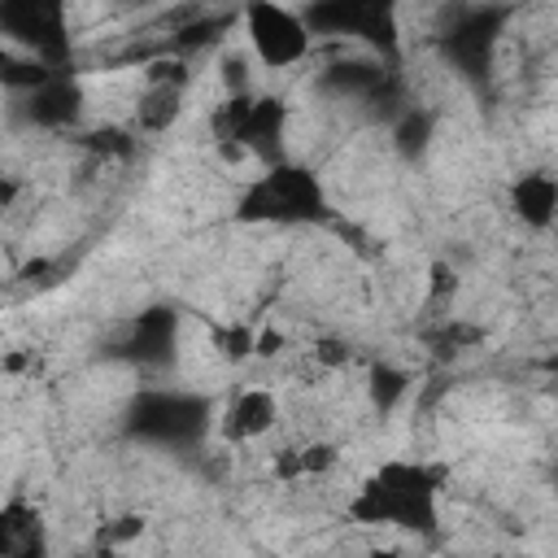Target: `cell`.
Returning <instances> with one entry per match:
<instances>
[{"label": "cell", "instance_id": "27", "mask_svg": "<svg viewBox=\"0 0 558 558\" xmlns=\"http://www.w3.org/2000/svg\"><path fill=\"white\" fill-rule=\"evenodd\" d=\"M109 4H118V9H135V4H148V0H109Z\"/></svg>", "mask_w": 558, "mask_h": 558}, {"label": "cell", "instance_id": "4", "mask_svg": "<svg viewBox=\"0 0 558 558\" xmlns=\"http://www.w3.org/2000/svg\"><path fill=\"white\" fill-rule=\"evenodd\" d=\"M301 17L310 35L362 44L384 65L401 57V0H310Z\"/></svg>", "mask_w": 558, "mask_h": 558}, {"label": "cell", "instance_id": "26", "mask_svg": "<svg viewBox=\"0 0 558 558\" xmlns=\"http://www.w3.org/2000/svg\"><path fill=\"white\" fill-rule=\"evenodd\" d=\"M17 196H22V183L13 174H0V209H9Z\"/></svg>", "mask_w": 558, "mask_h": 558}, {"label": "cell", "instance_id": "21", "mask_svg": "<svg viewBox=\"0 0 558 558\" xmlns=\"http://www.w3.org/2000/svg\"><path fill=\"white\" fill-rule=\"evenodd\" d=\"M397 140H401V153H423V144L432 140V113L410 109L405 122L397 126Z\"/></svg>", "mask_w": 558, "mask_h": 558}, {"label": "cell", "instance_id": "13", "mask_svg": "<svg viewBox=\"0 0 558 558\" xmlns=\"http://www.w3.org/2000/svg\"><path fill=\"white\" fill-rule=\"evenodd\" d=\"M510 214L532 227V231H549L554 214H558V183L549 170H527L510 183Z\"/></svg>", "mask_w": 558, "mask_h": 558}, {"label": "cell", "instance_id": "8", "mask_svg": "<svg viewBox=\"0 0 558 558\" xmlns=\"http://www.w3.org/2000/svg\"><path fill=\"white\" fill-rule=\"evenodd\" d=\"M83 105H87V92L78 83V74L65 65V70H52L44 83L17 92V113L26 126H39V131H78L83 122Z\"/></svg>", "mask_w": 558, "mask_h": 558}, {"label": "cell", "instance_id": "25", "mask_svg": "<svg viewBox=\"0 0 558 558\" xmlns=\"http://www.w3.org/2000/svg\"><path fill=\"white\" fill-rule=\"evenodd\" d=\"M314 357L323 362V366H340V362H349L353 353L340 344V340H318V349H314Z\"/></svg>", "mask_w": 558, "mask_h": 558}, {"label": "cell", "instance_id": "1", "mask_svg": "<svg viewBox=\"0 0 558 558\" xmlns=\"http://www.w3.org/2000/svg\"><path fill=\"white\" fill-rule=\"evenodd\" d=\"M440 484H445V466L423 458H388L349 497V519L362 527L427 536L440 523Z\"/></svg>", "mask_w": 558, "mask_h": 558}, {"label": "cell", "instance_id": "23", "mask_svg": "<svg viewBox=\"0 0 558 558\" xmlns=\"http://www.w3.org/2000/svg\"><path fill=\"white\" fill-rule=\"evenodd\" d=\"M140 532H144V519H140V514H118V519L100 523L96 541H100V545H122V541H135Z\"/></svg>", "mask_w": 558, "mask_h": 558}, {"label": "cell", "instance_id": "11", "mask_svg": "<svg viewBox=\"0 0 558 558\" xmlns=\"http://www.w3.org/2000/svg\"><path fill=\"white\" fill-rule=\"evenodd\" d=\"M283 131H288V100L279 96H262L253 92V105L244 113V126H240V153L270 166L283 157Z\"/></svg>", "mask_w": 558, "mask_h": 558}, {"label": "cell", "instance_id": "7", "mask_svg": "<svg viewBox=\"0 0 558 558\" xmlns=\"http://www.w3.org/2000/svg\"><path fill=\"white\" fill-rule=\"evenodd\" d=\"M235 22L244 26L253 61H262L266 70H292L314 48V35H310L301 9H288L283 0H248Z\"/></svg>", "mask_w": 558, "mask_h": 558}, {"label": "cell", "instance_id": "20", "mask_svg": "<svg viewBox=\"0 0 558 558\" xmlns=\"http://www.w3.org/2000/svg\"><path fill=\"white\" fill-rule=\"evenodd\" d=\"M192 78H196V70H192V61L187 57H179V52H157L144 70H140V83H166V87H192Z\"/></svg>", "mask_w": 558, "mask_h": 558}, {"label": "cell", "instance_id": "5", "mask_svg": "<svg viewBox=\"0 0 558 558\" xmlns=\"http://www.w3.org/2000/svg\"><path fill=\"white\" fill-rule=\"evenodd\" d=\"M0 44L65 70L74 57L70 0H0Z\"/></svg>", "mask_w": 558, "mask_h": 558}, {"label": "cell", "instance_id": "2", "mask_svg": "<svg viewBox=\"0 0 558 558\" xmlns=\"http://www.w3.org/2000/svg\"><path fill=\"white\" fill-rule=\"evenodd\" d=\"M235 218L253 227H314L331 218V205L310 166L279 157L244 183L235 201Z\"/></svg>", "mask_w": 558, "mask_h": 558}, {"label": "cell", "instance_id": "9", "mask_svg": "<svg viewBox=\"0 0 558 558\" xmlns=\"http://www.w3.org/2000/svg\"><path fill=\"white\" fill-rule=\"evenodd\" d=\"M174 344H179V310L174 305H148L126 323L118 353L135 366L161 371L174 362Z\"/></svg>", "mask_w": 558, "mask_h": 558}, {"label": "cell", "instance_id": "6", "mask_svg": "<svg viewBox=\"0 0 558 558\" xmlns=\"http://www.w3.org/2000/svg\"><path fill=\"white\" fill-rule=\"evenodd\" d=\"M510 22V9L506 4H466L458 9L440 35H436V48L440 57L471 83H484L488 70H493V57H497V44H501V31Z\"/></svg>", "mask_w": 558, "mask_h": 558}, {"label": "cell", "instance_id": "12", "mask_svg": "<svg viewBox=\"0 0 558 558\" xmlns=\"http://www.w3.org/2000/svg\"><path fill=\"white\" fill-rule=\"evenodd\" d=\"M48 549L44 510L26 497L0 501V558H35Z\"/></svg>", "mask_w": 558, "mask_h": 558}, {"label": "cell", "instance_id": "15", "mask_svg": "<svg viewBox=\"0 0 558 558\" xmlns=\"http://www.w3.org/2000/svg\"><path fill=\"white\" fill-rule=\"evenodd\" d=\"M231 22H235V17H227V13H201V17H187V22L174 26L166 52H179V57L196 61L201 52H209L214 44H222V35L231 31Z\"/></svg>", "mask_w": 558, "mask_h": 558}, {"label": "cell", "instance_id": "18", "mask_svg": "<svg viewBox=\"0 0 558 558\" xmlns=\"http://www.w3.org/2000/svg\"><path fill=\"white\" fill-rule=\"evenodd\" d=\"M214 353L227 362V366H244L248 357H253V336H257V327L253 323H244V318H235V323H214Z\"/></svg>", "mask_w": 558, "mask_h": 558}, {"label": "cell", "instance_id": "16", "mask_svg": "<svg viewBox=\"0 0 558 558\" xmlns=\"http://www.w3.org/2000/svg\"><path fill=\"white\" fill-rule=\"evenodd\" d=\"M336 462H340V449L331 440H305V445H296V449H288V453L275 458V475H283V480H310V475H327Z\"/></svg>", "mask_w": 558, "mask_h": 558}, {"label": "cell", "instance_id": "19", "mask_svg": "<svg viewBox=\"0 0 558 558\" xmlns=\"http://www.w3.org/2000/svg\"><path fill=\"white\" fill-rule=\"evenodd\" d=\"M78 144L87 148V153H96V157H118V161H126L131 153H135V131L131 126H92V131H83L78 135Z\"/></svg>", "mask_w": 558, "mask_h": 558}, {"label": "cell", "instance_id": "17", "mask_svg": "<svg viewBox=\"0 0 558 558\" xmlns=\"http://www.w3.org/2000/svg\"><path fill=\"white\" fill-rule=\"evenodd\" d=\"M366 392H371V405L379 414H392L397 401L410 392V375L401 366H392V362H375L371 375H366Z\"/></svg>", "mask_w": 558, "mask_h": 558}, {"label": "cell", "instance_id": "22", "mask_svg": "<svg viewBox=\"0 0 558 558\" xmlns=\"http://www.w3.org/2000/svg\"><path fill=\"white\" fill-rule=\"evenodd\" d=\"M218 70H222V87L227 92H248L253 87V61L244 57V52H227L222 61H218Z\"/></svg>", "mask_w": 558, "mask_h": 558}, {"label": "cell", "instance_id": "10", "mask_svg": "<svg viewBox=\"0 0 558 558\" xmlns=\"http://www.w3.org/2000/svg\"><path fill=\"white\" fill-rule=\"evenodd\" d=\"M279 423V397L275 388H240L222 410H218V436L227 445H248L262 440Z\"/></svg>", "mask_w": 558, "mask_h": 558}, {"label": "cell", "instance_id": "24", "mask_svg": "<svg viewBox=\"0 0 558 558\" xmlns=\"http://www.w3.org/2000/svg\"><path fill=\"white\" fill-rule=\"evenodd\" d=\"M283 349H288V336H283V331L257 327V336H253V357H279Z\"/></svg>", "mask_w": 558, "mask_h": 558}, {"label": "cell", "instance_id": "3", "mask_svg": "<svg viewBox=\"0 0 558 558\" xmlns=\"http://www.w3.org/2000/svg\"><path fill=\"white\" fill-rule=\"evenodd\" d=\"M214 405L187 388H140L122 410V432L153 449L187 453L209 436Z\"/></svg>", "mask_w": 558, "mask_h": 558}, {"label": "cell", "instance_id": "14", "mask_svg": "<svg viewBox=\"0 0 558 558\" xmlns=\"http://www.w3.org/2000/svg\"><path fill=\"white\" fill-rule=\"evenodd\" d=\"M183 87H166V83H140L135 100H131V131L135 135H166L179 113H183Z\"/></svg>", "mask_w": 558, "mask_h": 558}]
</instances>
